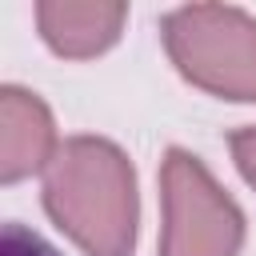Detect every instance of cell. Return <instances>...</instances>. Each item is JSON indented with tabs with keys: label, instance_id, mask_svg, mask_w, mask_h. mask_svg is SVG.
<instances>
[{
	"label": "cell",
	"instance_id": "cell-1",
	"mask_svg": "<svg viewBox=\"0 0 256 256\" xmlns=\"http://www.w3.org/2000/svg\"><path fill=\"white\" fill-rule=\"evenodd\" d=\"M44 212L84 256H132L140 224L132 160L104 136H68L44 172Z\"/></svg>",
	"mask_w": 256,
	"mask_h": 256
},
{
	"label": "cell",
	"instance_id": "cell-4",
	"mask_svg": "<svg viewBox=\"0 0 256 256\" xmlns=\"http://www.w3.org/2000/svg\"><path fill=\"white\" fill-rule=\"evenodd\" d=\"M56 152L60 140L48 104L20 84H4L0 88V180L16 184L36 172H48Z\"/></svg>",
	"mask_w": 256,
	"mask_h": 256
},
{
	"label": "cell",
	"instance_id": "cell-7",
	"mask_svg": "<svg viewBox=\"0 0 256 256\" xmlns=\"http://www.w3.org/2000/svg\"><path fill=\"white\" fill-rule=\"evenodd\" d=\"M228 148H232V160H236L240 176H244V180L256 188V124L236 128V132L228 136Z\"/></svg>",
	"mask_w": 256,
	"mask_h": 256
},
{
	"label": "cell",
	"instance_id": "cell-2",
	"mask_svg": "<svg viewBox=\"0 0 256 256\" xmlns=\"http://www.w3.org/2000/svg\"><path fill=\"white\" fill-rule=\"evenodd\" d=\"M176 72L220 100L256 104V20L232 4H184L160 20Z\"/></svg>",
	"mask_w": 256,
	"mask_h": 256
},
{
	"label": "cell",
	"instance_id": "cell-6",
	"mask_svg": "<svg viewBox=\"0 0 256 256\" xmlns=\"http://www.w3.org/2000/svg\"><path fill=\"white\" fill-rule=\"evenodd\" d=\"M0 252H4V256H60L48 240H40L36 232H28V228L16 224V220L4 228V248H0Z\"/></svg>",
	"mask_w": 256,
	"mask_h": 256
},
{
	"label": "cell",
	"instance_id": "cell-5",
	"mask_svg": "<svg viewBox=\"0 0 256 256\" xmlns=\"http://www.w3.org/2000/svg\"><path fill=\"white\" fill-rule=\"evenodd\" d=\"M128 8L100 0H40L36 24L44 44L64 60H88L108 52L124 32Z\"/></svg>",
	"mask_w": 256,
	"mask_h": 256
},
{
	"label": "cell",
	"instance_id": "cell-3",
	"mask_svg": "<svg viewBox=\"0 0 256 256\" xmlns=\"http://www.w3.org/2000/svg\"><path fill=\"white\" fill-rule=\"evenodd\" d=\"M160 256H240L244 212L212 180L200 156L168 148L160 164Z\"/></svg>",
	"mask_w": 256,
	"mask_h": 256
}]
</instances>
